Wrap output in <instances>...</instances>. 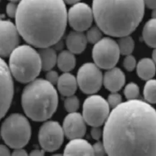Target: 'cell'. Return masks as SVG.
<instances>
[{
	"label": "cell",
	"instance_id": "1",
	"mask_svg": "<svg viewBox=\"0 0 156 156\" xmlns=\"http://www.w3.org/2000/svg\"><path fill=\"white\" fill-rule=\"evenodd\" d=\"M108 156H156V110L146 101L122 102L105 123Z\"/></svg>",
	"mask_w": 156,
	"mask_h": 156
},
{
	"label": "cell",
	"instance_id": "2",
	"mask_svg": "<svg viewBox=\"0 0 156 156\" xmlns=\"http://www.w3.org/2000/svg\"><path fill=\"white\" fill-rule=\"evenodd\" d=\"M67 14L63 0H21L16 25L20 36L31 46L52 47L64 35Z\"/></svg>",
	"mask_w": 156,
	"mask_h": 156
},
{
	"label": "cell",
	"instance_id": "3",
	"mask_svg": "<svg viewBox=\"0 0 156 156\" xmlns=\"http://www.w3.org/2000/svg\"><path fill=\"white\" fill-rule=\"evenodd\" d=\"M94 20L101 31L122 37L136 30L143 20V0H93Z\"/></svg>",
	"mask_w": 156,
	"mask_h": 156
},
{
	"label": "cell",
	"instance_id": "4",
	"mask_svg": "<svg viewBox=\"0 0 156 156\" xmlns=\"http://www.w3.org/2000/svg\"><path fill=\"white\" fill-rule=\"evenodd\" d=\"M21 103L26 115L35 122L46 121L57 109L58 95L54 85L46 79H36L23 89Z\"/></svg>",
	"mask_w": 156,
	"mask_h": 156
},
{
	"label": "cell",
	"instance_id": "5",
	"mask_svg": "<svg viewBox=\"0 0 156 156\" xmlns=\"http://www.w3.org/2000/svg\"><path fill=\"white\" fill-rule=\"evenodd\" d=\"M8 66L12 77L23 83L36 79L42 70L38 52L28 45L18 46L12 52Z\"/></svg>",
	"mask_w": 156,
	"mask_h": 156
},
{
	"label": "cell",
	"instance_id": "6",
	"mask_svg": "<svg viewBox=\"0 0 156 156\" xmlns=\"http://www.w3.org/2000/svg\"><path fill=\"white\" fill-rule=\"evenodd\" d=\"M1 137L11 148H23L30 140L31 127L27 119L20 113H13L5 119L1 127Z\"/></svg>",
	"mask_w": 156,
	"mask_h": 156
},
{
	"label": "cell",
	"instance_id": "7",
	"mask_svg": "<svg viewBox=\"0 0 156 156\" xmlns=\"http://www.w3.org/2000/svg\"><path fill=\"white\" fill-rule=\"evenodd\" d=\"M120 55L117 42L109 37L102 38L94 44L92 51L94 63L99 68L107 70L115 67Z\"/></svg>",
	"mask_w": 156,
	"mask_h": 156
},
{
	"label": "cell",
	"instance_id": "8",
	"mask_svg": "<svg viewBox=\"0 0 156 156\" xmlns=\"http://www.w3.org/2000/svg\"><path fill=\"white\" fill-rule=\"evenodd\" d=\"M109 114V105L101 96L91 95L84 101L82 116L89 126H101L105 123Z\"/></svg>",
	"mask_w": 156,
	"mask_h": 156
},
{
	"label": "cell",
	"instance_id": "9",
	"mask_svg": "<svg viewBox=\"0 0 156 156\" xmlns=\"http://www.w3.org/2000/svg\"><path fill=\"white\" fill-rule=\"evenodd\" d=\"M76 79L80 90L85 94H92L101 89L103 76L95 63H86L79 68Z\"/></svg>",
	"mask_w": 156,
	"mask_h": 156
},
{
	"label": "cell",
	"instance_id": "10",
	"mask_svg": "<svg viewBox=\"0 0 156 156\" xmlns=\"http://www.w3.org/2000/svg\"><path fill=\"white\" fill-rule=\"evenodd\" d=\"M62 127L55 121H48L41 126L38 134V140L42 150L53 152L60 148L64 140Z\"/></svg>",
	"mask_w": 156,
	"mask_h": 156
},
{
	"label": "cell",
	"instance_id": "11",
	"mask_svg": "<svg viewBox=\"0 0 156 156\" xmlns=\"http://www.w3.org/2000/svg\"><path fill=\"white\" fill-rule=\"evenodd\" d=\"M14 97V83L9 66L0 57V120L7 113Z\"/></svg>",
	"mask_w": 156,
	"mask_h": 156
},
{
	"label": "cell",
	"instance_id": "12",
	"mask_svg": "<svg viewBox=\"0 0 156 156\" xmlns=\"http://www.w3.org/2000/svg\"><path fill=\"white\" fill-rule=\"evenodd\" d=\"M68 23L76 31L83 32L90 28L94 20L92 8L84 2L72 5L67 14Z\"/></svg>",
	"mask_w": 156,
	"mask_h": 156
},
{
	"label": "cell",
	"instance_id": "13",
	"mask_svg": "<svg viewBox=\"0 0 156 156\" xmlns=\"http://www.w3.org/2000/svg\"><path fill=\"white\" fill-rule=\"evenodd\" d=\"M20 34L16 24L0 20V57L5 58L19 46Z\"/></svg>",
	"mask_w": 156,
	"mask_h": 156
},
{
	"label": "cell",
	"instance_id": "14",
	"mask_svg": "<svg viewBox=\"0 0 156 156\" xmlns=\"http://www.w3.org/2000/svg\"><path fill=\"white\" fill-rule=\"evenodd\" d=\"M86 122L78 112L69 113L63 120L62 129L65 136L69 139H81L86 132Z\"/></svg>",
	"mask_w": 156,
	"mask_h": 156
},
{
	"label": "cell",
	"instance_id": "15",
	"mask_svg": "<svg viewBox=\"0 0 156 156\" xmlns=\"http://www.w3.org/2000/svg\"><path fill=\"white\" fill-rule=\"evenodd\" d=\"M63 156H94L92 146L86 140L73 139L66 146Z\"/></svg>",
	"mask_w": 156,
	"mask_h": 156
},
{
	"label": "cell",
	"instance_id": "16",
	"mask_svg": "<svg viewBox=\"0 0 156 156\" xmlns=\"http://www.w3.org/2000/svg\"><path fill=\"white\" fill-rule=\"evenodd\" d=\"M125 73L120 69L114 67L108 69L105 73L103 83L111 92H117L125 85Z\"/></svg>",
	"mask_w": 156,
	"mask_h": 156
},
{
	"label": "cell",
	"instance_id": "17",
	"mask_svg": "<svg viewBox=\"0 0 156 156\" xmlns=\"http://www.w3.org/2000/svg\"><path fill=\"white\" fill-rule=\"evenodd\" d=\"M86 35L83 32H70L67 36L66 44L68 51L73 54H79L86 49L87 44Z\"/></svg>",
	"mask_w": 156,
	"mask_h": 156
},
{
	"label": "cell",
	"instance_id": "18",
	"mask_svg": "<svg viewBox=\"0 0 156 156\" xmlns=\"http://www.w3.org/2000/svg\"><path fill=\"white\" fill-rule=\"evenodd\" d=\"M56 85L59 93L65 97L74 95L78 86L76 78L69 72L61 75Z\"/></svg>",
	"mask_w": 156,
	"mask_h": 156
},
{
	"label": "cell",
	"instance_id": "19",
	"mask_svg": "<svg viewBox=\"0 0 156 156\" xmlns=\"http://www.w3.org/2000/svg\"><path fill=\"white\" fill-rule=\"evenodd\" d=\"M42 69L44 71L52 70L56 65L58 55L55 49L51 47L40 48L39 52Z\"/></svg>",
	"mask_w": 156,
	"mask_h": 156
},
{
	"label": "cell",
	"instance_id": "20",
	"mask_svg": "<svg viewBox=\"0 0 156 156\" xmlns=\"http://www.w3.org/2000/svg\"><path fill=\"white\" fill-rule=\"evenodd\" d=\"M136 67L138 76L143 80L151 79L156 74V65L151 59L143 58L141 59Z\"/></svg>",
	"mask_w": 156,
	"mask_h": 156
},
{
	"label": "cell",
	"instance_id": "21",
	"mask_svg": "<svg viewBox=\"0 0 156 156\" xmlns=\"http://www.w3.org/2000/svg\"><path fill=\"white\" fill-rule=\"evenodd\" d=\"M58 67L63 72H69L74 69L76 65L75 54L68 50H64L59 53L57 58Z\"/></svg>",
	"mask_w": 156,
	"mask_h": 156
},
{
	"label": "cell",
	"instance_id": "22",
	"mask_svg": "<svg viewBox=\"0 0 156 156\" xmlns=\"http://www.w3.org/2000/svg\"><path fill=\"white\" fill-rule=\"evenodd\" d=\"M143 38L148 46L156 48V19L152 18L146 23L143 30Z\"/></svg>",
	"mask_w": 156,
	"mask_h": 156
},
{
	"label": "cell",
	"instance_id": "23",
	"mask_svg": "<svg viewBox=\"0 0 156 156\" xmlns=\"http://www.w3.org/2000/svg\"><path fill=\"white\" fill-rule=\"evenodd\" d=\"M120 54L124 55H131L134 48V41L133 38L129 36H124L120 37L117 43Z\"/></svg>",
	"mask_w": 156,
	"mask_h": 156
},
{
	"label": "cell",
	"instance_id": "24",
	"mask_svg": "<svg viewBox=\"0 0 156 156\" xmlns=\"http://www.w3.org/2000/svg\"><path fill=\"white\" fill-rule=\"evenodd\" d=\"M144 96L150 103H156V80H148L144 88Z\"/></svg>",
	"mask_w": 156,
	"mask_h": 156
},
{
	"label": "cell",
	"instance_id": "25",
	"mask_svg": "<svg viewBox=\"0 0 156 156\" xmlns=\"http://www.w3.org/2000/svg\"><path fill=\"white\" fill-rule=\"evenodd\" d=\"M102 32L98 26L90 27L87 30L86 33V39L88 42L96 44L102 38Z\"/></svg>",
	"mask_w": 156,
	"mask_h": 156
},
{
	"label": "cell",
	"instance_id": "26",
	"mask_svg": "<svg viewBox=\"0 0 156 156\" xmlns=\"http://www.w3.org/2000/svg\"><path fill=\"white\" fill-rule=\"evenodd\" d=\"M140 93V89L138 85L134 83H130L125 87L124 94L128 101L136 99Z\"/></svg>",
	"mask_w": 156,
	"mask_h": 156
},
{
	"label": "cell",
	"instance_id": "27",
	"mask_svg": "<svg viewBox=\"0 0 156 156\" xmlns=\"http://www.w3.org/2000/svg\"><path fill=\"white\" fill-rule=\"evenodd\" d=\"M64 106L66 110L70 113L76 112L79 108V101L75 95L66 97L64 101Z\"/></svg>",
	"mask_w": 156,
	"mask_h": 156
},
{
	"label": "cell",
	"instance_id": "28",
	"mask_svg": "<svg viewBox=\"0 0 156 156\" xmlns=\"http://www.w3.org/2000/svg\"><path fill=\"white\" fill-rule=\"evenodd\" d=\"M107 101L110 107L114 109L122 103V98L117 92H112L108 96Z\"/></svg>",
	"mask_w": 156,
	"mask_h": 156
},
{
	"label": "cell",
	"instance_id": "29",
	"mask_svg": "<svg viewBox=\"0 0 156 156\" xmlns=\"http://www.w3.org/2000/svg\"><path fill=\"white\" fill-rule=\"evenodd\" d=\"M123 66L128 71H132L136 67V60L132 55H127L123 61Z\"/></svg>",
	"mask_w": 156,
	"mask_h": 156
},
{
	"label": "cell",
	"instance_id": "30",
	"mask_svg": "<svg viewBox=\"0 0 156 156\" xmlns=\"http://www.w3.org/2000/svg\"><path fill=\"white\" fill-rule=\"evenodd\" d=\"M94 156H106L107 153L103 143L98 141L92 146Z\"/></svg>",
	"mask_w": 156,
	"mask_h": 156
},
{
	"label": "cell",
	"instance_id": "31",
	"mask_svg": "<svg viewBox=\"0 0 156 156\" xmlns=\"http://www.w3.org/2000/svg\"><path fill=\"white\" fill-rule=\"evenodd\" d=\"M18 4L16 2L10 1L6 7V12L7 16L10 18H16V14L18 10Z\"/></svg>",
	"mask_w": 156,
	"mask_h": 156
},
{
	"label": "cell",
	"instance_id": "32",
	"mask_svg": "<svg viewBox=\"0 0 156 156\" xmlns=\"http://www.w3.org/2000/svg\"><path fill=\"white\" fill-rule=\"evenodd\" d=\"M59 78V76L56 71L52 69L47 71L46 80L52 85H55L56 84H57Z\"/></svg>",
	"mask_w": 156,
	"mask_h": 156
},
{
	"label": "cell",
	"instance_id": "33",
	"mask_svg": "<svg viewBox=\"0 0 156 156\" xmlns=\"http://www.w3.org/2000/svg\"><path fill=\"white\" fill-rule=\"evenodd\" d=\"M91 136L94 140H98L103 136V132L99 127H93L91 130Z\"/></svg>",
	"mask_w": 156,
	"mask_h": 156
},
{
	"label": "cell",
	"instance_id": "34",
	"mask_svg": "<svg viewBox=\"0 0 156 156\" xmlns=\"http://www.w3.org/2000/svg\"><path fill=\"white\" fill-rule=\"evenodd\" d=\"M0 156H11L8 147L3 144H0Z\"/></svg>",
	"mask_w": 156,
	"mask_h": 156
},
{
	"label": "cell",
	"instance_id": "35",
	"mask_svg": "<svg viewBox=\"0 0 156 156\" xmlns=\"http://www.w3.org/2000/svg\"><path fill=\"white\" fill-rule=\"evenodd\" d=\"M11 156H29L23 148H16L11 154Z\"/></svg>",
	"mask_w": 156,
	"mask_h": 156
},
{
	"label": "cell",
	"instance_id": "36",
	"mask_svg": "<svg viewBox=\"0 0 156 156\" xmlns=\"http://www.w3.org/2000/svg\"><path fill=\"white\" fill-rule=\"evenodd\" d=\"M145 7L150 9H156V0H143Z\"/></svg>",
	"mask_w": 156,
	"mask_h": 156
},
{
	"label": "cell",
	"instance_id": "37",
	"mask_svg": "<svg viewBox=\"0 0 156 156\" xmlns=\"http://www.w3.org/2000/svg\"><path fill=\"white\" fill-rule=\"evenodd\" d=\"M29 156H45V151L43 150H34L30 153Z\"/></svg>",
	"mask_w": 156,
	"mask_h": 156
},
{
	"label": "cell",
	"instance_id": "38",
	"mask_svg": "<svg viewBox=\"0 0 156 156\" xmlns=\"http://www.w3.org/2000/svg\"><path fill=\"white\" fill-rule=\"evenodd\" d=\"M65 3L68 4H70V5H73L75 4L78 2H79L80 0H63Z\"/></svg>",
	"mask_w": 156,
	"mask_h": 156
},
{
	"label": "cell",
	"instance_id": "39",
	"mask_svg": "<svg viewBox=\"0 0 156 156\" xmlns=\"http://www.w3.org/2000/svg\"><path fill=\"white\" fill-rule=\"evenodd\" d=\"M152 57H153V61H154V62L155 63L156 65V48L154 49V50L153 52V54H152Z\"/></svg>",
	"mask_w": 156,
	"mask_h": 156
},
{
	"label": "cell",
	"instance_id": "40",
	"mask_svg": "<svg viewBox=\"0 0 156 156\" xmlns=\"http://www.w3.org/2000/svg\"><path fill=\"white\" fill-rule=\"evenodd\" d=\"M152 17H153V18H154V19H156V9H153Z\"/></svg>",
	"mask_w": 156,
	"mask_h": 156
},
{
	"label": "cell",
	"instance_id": "41",
	"mask_svg": "<svg viewBox=\"0 0 156 156\" xmlns=\"http://www.w3.org/2000/svg\"><path fill=\"white\" fill-rule=\"evenodd\" d=\"M9 1H12V2H18V1H20L21 0H9Z\"/></svg>",
	"mask_w": 156,
	"mask_h": 156
},
{
	"label": "cell",
	"instance_id": "42",
	"mask_svg": "<svg viewBox=\"0 0 156 156\" xmlns=\"http://www.w3.org/2000/svg\"><path fill=\"white\" fill-rule=\"evenodd\" d=\"M63 156V155L60 154H54V155H53V156Z\"/></svg>",
	"mask_w": 156,
	"mask_h": 156
},
{
	"label": "cell",
	"instance_id": "43",
	"mask_svg": "<svg viewBox=\"0 0 156 156\" xmlns=\"http://www.w3.org/2000/svg\"><path fill=\"white\" fill-rule=\"evenodd\" d=\"M1 138V130H0V139Z\"/></svg>",
	"mask_w": 156,
	"mask_h": 156
}]
</instances>
